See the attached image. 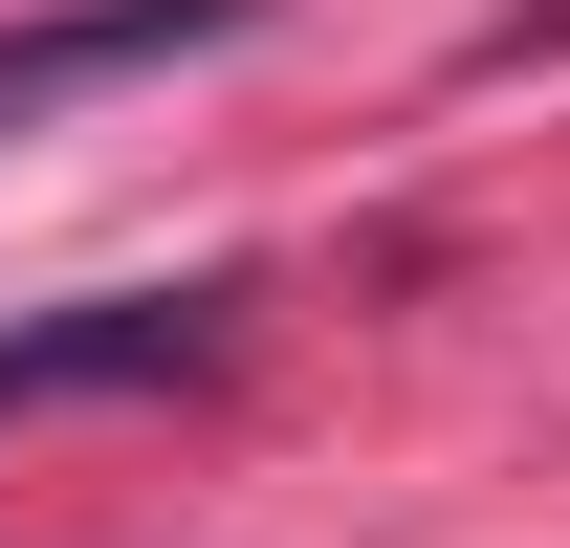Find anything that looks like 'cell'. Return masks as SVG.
<instances>
[{
	"label": "cell",
	"instance_id": "1",
	"mask_svg": "<svg viewBox=\"0 0 570 548\" xmlns=\"http://www.w3.org/2000/svg\"><path fill=\"white\" fill-rule=\"evenodd\" d=\"M242 307H264L242 264H198V285H88V307H45V330H0V417L176 395V373H219V351H242Z\"/></svg>",
	"mask_w": 570,
	"mask_h": 548
},
{
	"label": "cell",
	"instance_id": "2",
	"mask_svg": "<svg viewBox=\"0 0 570 548\" xmlns=\"http://www.w3.org/2000/svg\"><path fill=\"white\" fill-rule=\"evenodd\" d=\"M219 45H264V0H45V22H0V154L88 110V88H154V67H219Z\"/></svg>",
	"mask_w": 570,
	"mask_h": 548
},
{
	"label": "cell",
	"instance_id": "3",
	"mask_svg": "<svg viewBox=\"0 0 570 548\" xmlns=\"http://www.w3.org/2000/svg\"><path fill=\"white\" fill-rule=\"evenodd\" d=\"M483 67H570V0H504V22H483Z\"/></svg>",
	"mask_w": 570,
	"mask_h": 548
}]
</instances>
